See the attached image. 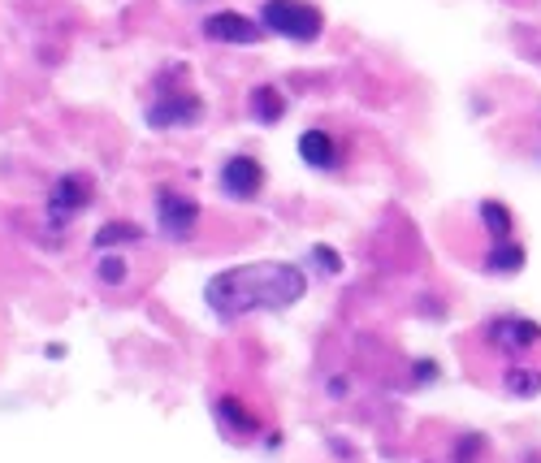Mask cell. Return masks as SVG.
Segmentation results:
<instances>
[{
    "instance_id": "12",
    "label": "cell",
    "mask_w": 541,
    "mask_h": 463,
    "mask_svg": "<svg viewBox=\"0 0 541 463\" xmlns=\"http://www.w3.org/2000/svg\"><path fill=\"white\" fill-rule=\"evenodd\" d=\"M481 221L490 226V234L494 238H511V217H507V208L503 204H481Z\"/></svg>"
},
{
    "instance_id": "10",
    "label": "cell",
    "mask_w": 541,
    "mask_h": 463,
    "mask_svg": "<svg viewBox=\"0 0 541 463\" xmlns=\"http://www.w3.org/2000/svg\"><path fill=\"white\" fill-rule=\"evenodd\" d=\"M485 264H490L494 273H516L520 264H524V251L511 243V238H498V247L490 251V260H485Z\"/></svg>"
},
{
    "instance_id": "1",
    "label": "cell",
    "mask_w": 541,
    "mask_h": 463,
    "mask_svg": "<svg viewBox=\"0 0 541 463\" xmlns=\"http://www.w3.org/2000/svg\"><path fill=\"white\" fill-rule=\"evenodd\" d=\"M308 277L295 264L265 260V264H239V269H221L204 282V303L221 321H239L247 312H277L303 299Z\"/></svg>"
},
{
    "instance_id": "13",
    "label": "cell",
    "mask_w": 541,
    "mask_h": 463,
    "mask_svg": "<svg viewBox=\"0 0 541 463\" xmlns=\"http://www.w3.org/2000/svg\"><path fill=\"white\" fill-rule=\"evenodd\" d=\"M100 282L104 286H122L126 282V260H100Z\"/></svg>"
},
{
    "instance_id": "9",
    "label": "cell",
    "mask_w": 541,
    "mask_h": 463,
    "mask_svg": "<svg viewBox=\"0 0 541 463\" xmlns=\"http://www.w3.org/2000/svg\"><path fill=\"white\" fill-rule=\"evenodd\" d=\"M252 113H256V122H277V117L286 113V104H282V91H273V87H260L256 96H252Z\"/></svg>"
},
{
    "instance_id": "6",
    "label": "cell",
    "mask_w": 541,
    "mask_h": 463,
    "mask_svg": "<svg viewBox=\"0 0 541 463\" xmlns=\"http://www.w3.org/2000/svg\"><path fill=\"white\" fill-rule=\"evenodd\" d=\"M156 213H161V230L169 238H191L195 221H200V204L187 200V195H161Z\"/></svg>"
},
{
    "instance_id": "5",
    "label": "cell",
    "mask_w": 541,
    "mask_h": 463,
    "mask_svg": "<svg viewBox=\"0 0 541 463\" xmlns=\"http://www.w3.org/2000/svg\"><path fill=\"white\" fill-rule=\"evenodd\" d=\"M200 113H204V104L191 96H165V100H156L152 109H148V126L156 130H165V126H191V122H200Z\"/></svg>"
},
{
    "instance_id": "3",
    "label": "cell",
    "mask_w": 541,
    "mask_h": 463,
    "mask_svg": "<svg viewBox=\"0 0 541 463\" xmlns=\"http://www.w3.org/2000/svg\"><path fill=\"white\" fill-rule=\"evenodd\" d=\"M265 187V169H260L256 156H230L226 165H221V191L230 195V200H252Z\"/></svg>"
},
{
    "instance_id": "11",
    "label": "cell",
    "mask_w": 541,
    "mask_h": 463,
    "mask_svg": "<svg viewBox=\"0 0 541 463\" xmlns=\"http://www.w3.org/2000/svg\"><path fill=\"white\" fill-rule=\"evenodd\" d=\"M117 243H139V230L135 226H126V221H109V226H100L96 234V247H117Z\"/></svg>"
},
{
    "instance_id": "8",
    "label": "cell",
    "mask_w": 541,
    "mask_h": 463,
    "mask_svg": "<svg viewBox=\"0 0 541 463\" xmlns=\"http://www.w3.org/2000/svg\"><path fill=\"white\" fill-rule=\"evenodd\" d=\"M299 156L308 161L312 169H334L338 161V143L325 135V130H308V135H299Z\"/></svg>"
},
{
    "instance_id": "2",
    "label": "cell",
    "mask_w": 541,
    "mask_h": 463,
    "mask_svg": "<svg viewBox=\"0 0 541 463\" xmlns=\"http://www.w3.org/2000/svg\"><path fill=\"white\" fill-rule=\"evenodd\" d=\"M260 22H265V31L282 35V39H295V44H312L316 35H321V9L303 5V0H265V9H260Z\"/></svg>"
},
{
    "instance_id": "7",
    "label": "cell",
    "mask_w": 541,
    "mask_h": 463,
    "mask_svg": "<svg viewBox=\"0 0 541 463\" xmlns=\"http://www.w3.org/2000/svg\"><path fill=\"white\" fill-rule=\"evenodd\" d=\"M87 200H91L87 178L70 174V178H61L57 187H52V195H48V213H52V221H70L74 213H83Z\"/></svg>"
},
{
    "instance_id": "4",
    "label": "cell",
    "mask_w": 541,
    "mask_h": 463,
    "mask_svg": "<svg viewBox=\"0 0 541 463\" xmlns=\"http://www.w3.org/2000/svg\"><path fill=\"white\" fill-rule=\"evenodd\" d=\"M204 35L208 39H217V44H260L269 31H265V22H252V18H243V13H213V18L204 22Z\"/></svg>"
}]
</instances>
